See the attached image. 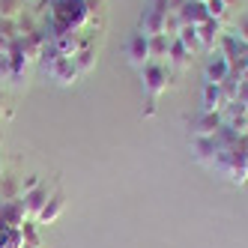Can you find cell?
<instances>
[{
    "mask_svg": "<svg viewBox=\"0 0 248 248\" xmlns=\"http://www.w3.org/2000/svg\"><path fill=\"white\" fill-rule=\"evenodd\" d=\"M3 108H6V96H3V90H0V117H3Z\"/></svg>",
    "mask_w": 248,
    "mask_h": 248,
    "instance_id": "cell-28",
    "label": "cell"
},
{
    "mask_svg": "<svg viewBox=\"0 0 248 248\" xmlns=\"http://www.w3.org/2000/svg\"><path fill=\"white\" fill-rule=\"evenodd\" d=\"M236 39L248 48V15H242L239 18V24H236Z\"/></svg>",
    "mask_w": 248,
    "mask_h": 248,
    "instance_id": "cell-25",
    "label": "cell"
},
{
    "mask_svg": "<svg viewBox=\"0 0 248 248\" xmlns=\"http://www.w3.org/2000/svg\"><path fill=\"white\" fill-rule=\"evenodd\" d=\"M21 201H24V212H27V221H36L39 218V212L45 209L48 203V188L39 186V188H33L27 194H21Z\"/></svg>",
    "mask_w": 248,
    "mask_h": 248,
    "instance_id": "cell-7",
    "label": "cell"
},
{
    "mask_svg": "<svg viewBox=\"0 0 248 248\" xmlns=\"http://www.w3.org/2000/svg\"><path fill=\"white\" fill-rule=\"evenodd\" d=\"M188 3V0H168V12H176V15H180V9Z\"/></svg>",
    "mask_w": 248,
    "mask_h": 248,
    "instance_id": "cell-26",
    "label": "cell"
},
{
    "mask_svg": "<svg viewBox=\"0 0 248 248\" xmlns=\"http://www.w3.org/2000/svg\"><path fill=\"white\" fill-rule=\"evenodd\" d=\"M221 36H224V24L221 21H206V24H201L198 27V39H201V48L203 51H216L218 48V42H221Z\"/></svg>",
    "mask_w": 248,
    "mask_h": 248,
    "instance_id": "cell-6",
    "label": "cell"
},
{
    "mask_svg": "<svg viewBox=\"0 0 248 248\" xmlns=\"http://www.w3.org/2000/svg\"><path fill=\"white\" fill-rule=\"evenodd\" d=\"M63 212H66V194H63V191H54V194H48V203H45V209L39 212L36 224H54Z\"/></svg>",
    "mask_w": 248,
    "mask_h": 248,
    "instance_id": "cell-8",
    "label": "cell"
},
{
    "mask_svg": "<svg viewBox=\"0 0 248 248\" xmlns=\"http://www.w3.org/2000/svg\"><path fill=\"white\" fill-rule=\"evenodd\" d=\"M153 114H155V99H150L147 108H144V117H153Z\"/></svg>",
    "mask_w": 248,
    "mask_h": 248,
    "instance_id": "cell-27",
    "label": "cell"
},
{
    "mask_svg": "<svg viewBox=\"0 0 248 248\" xmlns=\"http://www.w3.org/2000/svg\"><path fill=\"white\" fill-rule=\"evenodd\" d=\"M216 155H218L216 138H194V158L201 165H216Z\"/></svg>",
    "mask_w": 248,
    "mask_h": 248,
    "instance_id": "cell-12",
    "label": "cell"
},
{
    "mask_svg": "<svg viewBox=\"0 0 248 248\" xmlns=\"http://www.w3.org/2000/svg\"><path fill=\"white\" fill-rule=\"evenodd\" d=\"M0 81H12V60H9V54H0Z\"/></svg>",
    "mask_w": 248,
    "mask_h": 248,
    "instance_id": "cell-24",
    "label": "cell"
},
{
    "mask_svg": "<svg viewBox=\"0 0 248 248\" xmlns=\"http://www.w3.org/2000/svg\"><path fill=\"white\" fill-rule=\"evenodd\" d=\"M150 39V63H168V51H170V39L165 33L158 36H147Z\"/></svg>",
    "mask_w": 248,
    "mask_h": 248,
    "instance_id": "cell-14",
    "label": "cell"
},
{
    "mask_svg": "<svg viewBox=\"0 0 248 248\" xmlns=\"http://www.w3.org/2000/svg\"><path fill=\"white\" fill-rule=\"evenodd\" d=\"M72 60H75V69H78V75H87V72H90V69L96 66V48H93V42L87 39V42L81 45V51H78V54H75Z\"/></svg>",
    "mask_w": 248,
    "mask_h": 248,
    "instance_id": "cell-13",
    "label": "cell"
},
{
    "mask_svg": "<svg viewBox=\"0 0 248 248\" xmlns=\"http://www.w3.org/2000/svg\"><path fill=\"white\" fill-rule=\"evenodd\" d=\"M15 198H21V183L15 180V176L3 173V176H0V203H3V201H15Z\"/></svg>",
    "mask_w": 248,
    "mask_h": 248,
    "instance_id": "cell-16",
    "label": "cell"
},
{
    "mask_svg": "<svg viewBox=\"0 0 248 248\" xmlns=\"http://www.w3.org/2000/svg\"><path fill=\"white\" fill-rule=\"evenodd\" d=\"M180 30H183V18L176 12H168L165 15V36L168 39H176V36H180Z\"/></svg>",
    "mask_w": 248,
    "mask_h": 248,
    "instance_id": "cell-20",
    "label": "cell"
},
{
    "mask_svg": "<svg viewBox=\"0 0 248 248\" xmlns=\"http://www.w3.org/2000/svg\"><path fill=\"white\" fill-rule=\"evenodd\" d=\"M48 66V75H51V81H57V84H63V87H69V84H75L81 75H78V69H75V60L72 57H54L51 63H45Z\"/></svg>",
    "mask_w": 248,
    "mask_h": 248,
    "instance_id": "cell-2",
    "label": "cell"
},
{
    "mask_svg": "<svg viewBox=\"0 0 248 248\" xmlns=\"http://www.w3.org/2000/svg\"><path fill=\"white\" fill-rule=\"evenodd\" d=\"M126 57H129V63H132L135 69H144V66L150 63V39L144 36V33H135V36L129 39Z\"/></svg>",
    "mask_w": 248,
    "mask_h": 248,
    "instance_id": "cell-4",
    "label": "cell"
},
{
    "mask_svg": "<svg viewBox=\"0 0 248 248\" xmlns=\"http://www.w3.org/2000/svg\"><path fill=\"white\" fill-rule=\"evenodd\" d=\"M24 221H27V212H24V201H21V198L0 203V230L24 227Z\"/></svg>",
    "mask_w": 248,
    "mask_h": 248,
    "instance_id": "cell-3",
    "label": "cell"
},
{
    "mask_svg": "<svg viewBox=\"0 0 248 248\" xmlns=\"http://www.w3.org/2000/svg\"><path fill=\"white\" fill-rule=\"evenodd\" d=\"M230 75V60L227 57H212L209 63H206V69H203V78H206V84H221L224 78Z\"/></svg>",
    "mask_w": 248,
    "mask_h": 248,
    "instance_id": "cell-10",
    "label": "cell"
},
{
    "mask_svg": "<svg viewBox=\"0 0 248 248\" xmlns=\"http://www.w3.org/2000/svg\"><path fill=\"white\" fill-rule=\"evenodd\" d=\"M206 12H209L212 21H221V24H224V18H227V6L221 3V0H206Z\"/></svg>",
    "mask_w": 248,
    "mask_h": 248,
    "instance_id": "cell-21",
    "label": "cell"
},
{
    "mask_svg": "<svg viewBox=\"0 0 248 248\" xmlns=\"http://www.w3.org/2000/svg\"><path fill=\"white\" fill-rule=\"evenodd\" d=\"M198 3H206V0H198Z\"/></svg>",
    "mask_w": 248,
    "mask_h": 248,
    "instance_id": "cell-32",
    "label": "cell"
},
{
    "mask_svg": "<svg viewBox=\"0 0 248 248\" xmlns=\"http://www.w3.org/2000/svg\"><path fill=\"white\" fill-rule=\"evenodd\" d=\"M140 84L150 99H158L162 93L170 90V66L168 63H147L140 69Z\"/></svg>",
    "mask_w": 248,
    "mask_h": 248,
    "instance_id": "cell-1",
    "label": "cell"
},
{
    "mask_svg": "<svg viewBox=\"0 0 248 248\" xmlns=\"http://www.w3.org/2000/svg\"><path fill=\"white\" fill-rule=\"evenodd\" d=\"M203 111H224V96L218 90V84L203 87Z\"/></svg>",
    "mask_w": 248,
    "mask_h": 248,
    "instance_id": "cell-15",
    "label": "cell"
},
{
    "mask_svg": "<svg viewBox=\"0 0 248 248\" xmlns=\"http://www.w3.org/2000/svg\"><path fill=\"white\" fill-rule=\"evenodd\" d=\"M194 60V54L191 51L180 42V39H170V51H168V66L170 69H176V72H180V69H186L188 63Z\"/></svg>",
    "mask_w": 248,
    "mask_h": 248,
    "instance_id": "cell-11",
    "label": "cell"
},
{
    "mask_svg": "<svg viewBox=\"0 0 248 248\" xmlns=\"http://www.w3.org/2000/svg\"><path fill=\"white\" fill-rule=\"evenodd\" d=\"M221 3H224L227 9H233V6H239V0H221Z\"/></svg>",
    "mask_w": 248,
    "mask_h": 248,
    "instance_id": "cell-29",
    "label": "cell"
},
{
    "mask_svg": "<svg viewBox=\"0 0 248 248\" xmlns=\"http://www.w3.org/2000/svg\"><path fill=\"white\" fill-rule=\"evenodd\" d=\"M176 39H180L188 51H191V54H201V39H198V27H191V24H183V30H180V36H176Z\"/></svg>",
    "mask_w": 248,
    "mask_h": 248,
    "instance_id": "cell-17",
    "label": "cell"
},
{
    "mask_svg": "<svg viewBox=\"0 0 248 248\" xmlns=\"http://www.w3.org/2000/svg\"><path fill=\"white\" fill-rule=\"evenodd\" d=\"M224 126V114L221 111H203L198 117V123H194V138H216L218 129Z\"/></svg>",
    "mask_w": 248,
    "mask_h": 248,
    "instance_id": "cell-5",
    "label": "cell"
},
{
    "mask_svg": "<svg viewBox=\"0 0 248 248\" xmlns=\"http://www.w3.org/2000/svg\"><path fill=\"white\" fill-rule=\"evenodd\" d=\"M24 12V0H0V18H18Z\"/></svg>",
    "mask_w": 248,
    "mask_h": 248,
    "instance_id": "cell-19",
    "label": "cell"
},
{
    "mask_svg": "<svg viewBox=\"0 0 248 248\" xmlns=\"http://www.w3.org/2000/svg\"><path fill=\"white\" fill-rule=\"evenodd\" d=\"M180 18L183 24H191V27H201L209 21V12H206V3H198V0H188V3L180 9Z\"/></svg>",
    "mask_w": 248,
    "mask_h": 248,
    "instance_id": "cell-9",
    "label": "cell"
},
{
    "mask_svg": "<svg viewBox=\"0 0 248 248\" xmlns=\"http://www.w3.org/2000/svg\"><path fill=\"white\" fill-rule=\"evenodd\" d=\"M0 176H3V165H0Z\"/></svg>",
    "mask_w": 248,
    "mask_h": 248,
    "instance_id": "cell-30",
    "label": "cell"
},
{
    "mask_svg": "<svg viewBox=\"0 0 248 248\" xmlns=\"http://www.w3.org/2000/svg\"><path fill=\"white\" fill-rule=\"evenodd\" d=\"M245 168H248V155H245Z\"/></svg>",
    "mask_w": 248,
    "mask_h": 248,
    "instance_id": "cell-31",
    "label": "cell"
},
{
    "mask_svg": "<svg viewBox=\"0 0 248 248\" xmlns=\"http://www.w3.org/2000/svg\"><path fill=\"white\" fill-rule=\"evenodd\" d=\"M0 36L15 42V39H21V33H18V24H15L12 18H0Z\"/></svg>",
    "mask_w": 248,
    "mask_h": 248,
    "instance_id": "cell-22",
    "label": "cell"
},
{
    "mask_svg": "<svg viewBox=\"0 0 248 248\" xmlns=\"http://www.w3.org/2000/svg\"><path fill=\"white\" fill-rule=\"evenodd\" d=\"M39 186H42V176H39V173H27L24 180H21V194L33 191V188H39Z\"/></svg>",
    "mask_w": 248,
    "mask_h": 248,
    "instance_id": "cell-23",
    "label": "cell"
},
{
    "mask_svg": "<svg viewBox=\"0 0 248 248\" xmlns=\"http://www.w3.org/2000/svg\"><path fill=\"white\" fill-rule=\"evenodd\" d=\"M21 233H24V248H42V239H39V224H36V221H24Z\"/></svg>",
    "mask_w": 248,
    "mask_h": 248,
    "instance_id": "cell-18",
    "label": "cell"
}]
</instances>
